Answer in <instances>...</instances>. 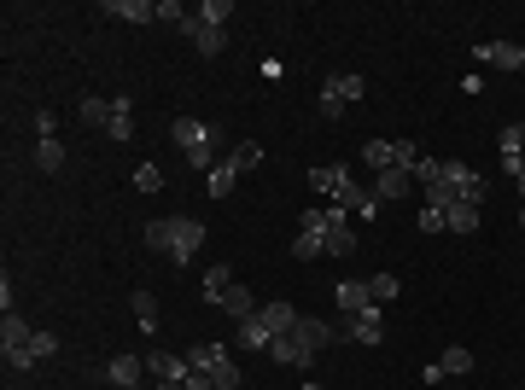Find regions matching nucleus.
I'll list each match as a JSON object with an SVG mask.
<instances>
[{"label":"nucleus","mask_w":525,"mask_h":390,"mask_svg":"<svg viewBox=\"0 0 525 390\" xmlns=\"http://www.w3.org/2000/svg\"><path fill=\"white\" fill-rule=\"evenodd\" d=\"M298 233H315L321 239V257H356V222H350L345 204H310L298 216Z\"/></svg>","instance_id":"nucleus-1"},{"label":"nucleus","mask_w":525,"mask_h":390,"mask_svg":"<svg viewBox=\"0 0 525 390\" xmlns=\"http://www.w3.org/2000/svg\"><path fill=\"white\" fill-rule=\"evenodd\" d=\"M146 245L164 251L175 268H187V262L199 257V245H205V222L199 216H152L146 222Z\"/></svg>","instance_id":"nucleus-2"},{"label":"nucleus","mask_w":525,"mask_h":390,"mask_svg":"<svg viewBox=\"0 0 525 390\" xmlns=\"http://www.w3.org/2000/svg\"><path fill=\"white\" fill-rule=\"evenodd\" d=\"M310 187H315V193H327L333 204H345V210L356 216V222L380 216V198L368 193V187H356L350 163H321V169H310Z\"/></svg>","instance_id":"nucleus-3"},{"label":"nucleus","mask_w":525,"mask_h":390,"mask_svg":"<svg viewBox=\"0 0 525 390\" xmlns=\"http://www.w3.org/2000/svg\"><path fill=\"white\" fill-rule=\"evenodd\" d=\"M333 338V326L315 321V315H298V326L292 332H280L275 344H269V361H280V367H310L315 356H321V344Z\"/></svg>","instance_id":"nucleus-4"},{"label":"nucleus","mask_w":525,"mask_h":390,"mask_svg":"<svg viewBox=\"0 0 525 390\" xmlns=\"http://www.w3.org/2000/svg\"><path fill=\"white\" fill-rule=\"evenodd\" d=\"M170 140L175 146H181V158L193 163V169H216V152H222V129H216V123H199V117H175L170 123Z\"/></svg>","instance_id":"nucleus-5"},{"label":"nucleus","mask_w":525,"mask_h":390,"mask_svg":"<svg viewBox=\"0 0 525 390\" xmlns=\"http://www.w3.org/2000/svg\"><path fill=\"white\" fill-rule=\"evenodd\" d=\"M187 361H193L199 373H210V385L216 390H240L245 385V373H240V361L228 356V344H193Z\"/></svg>","instance_id":"nucleus-6"},{"label":"nucleus","mask_w":525,"mask_h":390,"mask_svg":"<svg viewBox=\"0 0 525 390\" xmlns=\"http://www.w3.org/2000/svg\"><path fill=\"white\" fill-rule=\"evenodd\" d=\"M362 163H368L374 175H385V169H415L420 152H415V140H368V146H362Z\"/></svg>","instance_id":"nucleus-7"},{"label":"nucleus","mask_w":525,"mask_h":390,"mask_svg":"<svg viewBox=\"0 0 525 390\" xmlns=\"http://www.w3.org/2000/svg\"><path fill=\"white\" fill-rule=\"evenodd\" d=\"M362 94H368V76H356V70L327 76V82H321V117H339V105H356Z\"/></svg>","instance_id":"nucleus-8"},{"label":"nucleus","mask_w":525,"mask_h":390,"mask_svg":"<svg viewBox=\"0 0 525 390\" xmlns=\"http://www.w3.org/2000/svg\"><path fill=\"white\" fill-rule=\"evenodd\" d=\"M461 373H473V350H467V344H450L438 361H426L420 379H426V385H444V379H461Z\"/></svg>","instance_id":"nucleus-9"},{"label":"nucleus","mask_w":525,"mask_h":390,"mask_svg":"<svg viewBox=\"0 0 525 390\" xmlns=\"http://www.w3.org/2000/svg\"><path fill=\"white\" fill-rule=\"evenodd\" d=\"M53 356H59V338H53V332H35L24 350H12V356H6V367H12V373H35L41 361H53Z\"/></svg>","instance_id":"nucleus-10"},{"label":"nucleus","mask_w":525,"mask_h":390,"mask_svg":"<svg viewBox=\"0 0 525 390\" xmlns=\"http://www.w3.org/2000/svg\"><path fill=\"white\" fill-rule=\"evenodd\" d=\"M105 385H111V390H135V385H146V356H135V350L111 356V361H105Z\"/></svg>","instance_id":"nucleus-11"},{"label":"nucleus","mask_w":525,"mask_h":390,"mask_svg":"<svg viewBox=\"0 0 525 390\" xmlns=\"http://www.w3.org/2000/svg\"><path fill=\"white\" fill-rule=\"evenodd\" d=\"M496 158H502V175H520L525 169V123L496 129Z\"/></svg>","instance_id":"nucleus-12"},{"label":"nucleus","mask_w":525,"mask_h":390,"mask_svg":"<svg viewBox=\"0 0 525 390\" xmlns=\"http://www.w3.org/2000/svg\"><path fill=\"white\" fill-rule=\"evenodd\" d=\"M345 332H350V344H380V338H385V309L374 303V309L345 315Z\"/></svg>","instance_id":"nucleus-13"},{"label":"nucleus","mask_w":525,"mask_h":390,"mask_svg":"<svg viewBox=\"0 0 525 390\" xmlns=\"http://www.w3.org/2000/svg\"><path fill=\"white\" fill-rule=\"evenodd\" d=\"M473 59H479V65H496V70H525V47H514V41H479Z\"/></svg>","instance_id":"nucleus-14"},{"label":"nucleus","mask_w":525,"mask_h":390,"mask_svg":"<svg viewBox=\"0 0 525 390\" xmlns=\"http://www.w3.org/2000/svg\"><path fill=\"white\" fill-rule=\"evenodd\" d=\"M105 134H111L117 146H129V140H135V99H129V94H117V99H111V117H105Z\"/></svg>","instance_id":"nucleus-15"},{"label":"nucleus","mask_w":525,"mask_h":390,"mask_svg":"<svg viewBox=\"0 0 525 390\" xmlns=\"http://www.w3.org/2000/svg\"><path fill=\"white\" fill-rule=\"evenodd\" d=\"M409 187H415V169H385V175H374L368 193L380 198V204H397V198H409Z\"/></svg>","instance_id":"nucleus-16"},{"label":"nucleus","mask_w":525,"mask_h":390,"mask_svg":"<svg viewBox=\"0 0 525 390\" xmlns=\"http://www.w3.org/2000/svg\"><path fill=\"white\" fill-rule=\"evenodd\" d=\"M146 373H152V379H170V385H181V379L193 373V361H187V356H170V350H152V356H146Z\"/></svg>","instance_id":"nucleus-17"},{"label":"nucleus","mask_w":525,"mask_h":390,"mask_svg":"<svg viewBox=\"0 0 525 390\" xmlns=\"http://www.w3.org/2000/svg\"><path fill=\"white\" fill-rule=\"evenodd\" d=\"M105 18H123V24H158V6H146V0H100Z\"/></svg>","instance_id":"nucleus-18"},{"label":"nucleus","mask_w":525,"mask_h":390,"mask_svg":"<svg viewBox=\"0 0 525 390\" xmlns=\"http://www.w3.org/2000/svg\"><path fill=\"white\" fill-rule=\"evenodd\" d=\"M181 30H187V41H193L205 59H216V53L228 47V30H210V24H199V18H193V12H187V24H181Z\"/></svg>","instance_id":"nucleus-19"},{"label":"nucleus","mask_w":525,"mask_h":390,"mask_svg":"<svg viewBox=\"0 0 525 390\" xmlns=\"http://www.w3.org/2000/svg\"><path fill=\"white\" fill-rule=\"evenodd\" d=\"M216 309H228V315H234V321H251V315H257V309H263V303H257V297L245 292L240 280H234V286H228V292L216 297Z\"/></svg>","instance_id":"nucleus-20"},{"label":"nucleus","mask_w":525,"mask_h":390,"mask_svg":"<svg viewBox=\"0 0 525 390\" xmlns=\"http://www.w3.org/2000/svg\"><path fill=\"white\" fill-rule=\"evenodd\" d=\"M339 315H356V309H374V292H368V280H339Z\"/></svg>","instance_id":"nucleus-21"},{"label":"nucleus","mask_w":525,"mask_h":390,"mask_svg":"<svg viewBox=\"0 0 525 390\" xmlns=\"http://www.w3.org/2000/svg\"><path fill=\"white\" fill-rule=\"evenodd\" d=\"M35 338V326L24 321V315H18V309H12V315H6V321H0V350H6V356H12V350H24V344H30Z\"/></svg>","instance_id":"nucleus-22"},{"label":"nucleus","mask_w":525,"mask_h":390,"mask_svg":"<svg viewBox=\"0 0 525 390\" xmlns=\"http://www.w3.org/2000/svg\"><path fill=\"white\" fill-rule=\"evenodd\" d=\"M234 344H245V350H269V344H275V332H269L263 315H251V321H240V338H234Z\"/></svg>","instance_id":"nucleus-23"},{"label":"nucleus","mask_w":525,"mask_h":390,"mask_svg":"<svg viewBox=\"0 0 525 390\" xmlns=\"http://www.w3.org/2000/svg\"><path fill=\"white\" fill-rule=\"evenodd\" d=\"M257 315H263V321H269V332H292V326H298V309H292V303H263V309H257Z\"/></svg>","instance_id":"nucleus-24"},{"label":"nucleus","mask_w":525,"mask_h":390,"mask_svg":"<svg viewBox=\"0 0 525 390\" xmlns=\"http://www.w3.org/2000/svg\"><path fill=\"white\" fill-rule=\"evenodd\" d=\"M257 163H263V146H257V140H240V146L228 152V169H234V175H251Z\"/></svg>","instance_id":"nucleus-25"},{"label":"nucleus","mask_w":525,"mask_h":390,"mask_svg":"<svg viewBox=\"0 0 525 390\" xmlns=\"http://www.w3.org/2000/svg\"><path fill=\"white\" fill-rule=\"evenodd\" d=\"M228 286H234V268H228V262H210L205 268V303H216Z\"/></svg>","instance_id":"nucleus-26"},{"label":"nucleus","mask_w":525,"mask_h":390,"mask_svg":"<svg viewBox=\"0 0 525 390\" xmlns=\"http://www.w3.org/2000/svg\"><path fill=\"white\" fill-rule=\"evenodd\" d=\"M193 18H199V24H210V30H228V18H234V0H205Z\"/></svg>","instance_id":"nucleus-27"},{"label":"nucleus","mask_w":525,"mask_h":390,"mask_svg":"<svg viewBox=\"0 0 525 390\" xmlns=\"http://www.w3.org/2000/svg\"><path fill=\"white\" fill-rule=\"evenodd\" d=\"M479 204H450V233H479Z\"/></svg>","instance_id":"nucleus-28"},{"label":"nucleus","mask_w":525,"mask_h":390,"mask_svg":"<svg viewBox=\"0 0 525 390\" xmlns=\"http://www.w3.org/2000/svg\"><path fill=\"white\" fill-rule=\"evenodd\" d=\"M35 163H41V169H47V175H59V169H65V146H59V140H53V134H47V140H41V146H35Z\"/></svg>","instance_id":"nucleus-29"},{"label":"nucleus","mask_w":525,"mask_h":390,"mask_svg":"<svg viewBox=\"0 0 525 390\" xmlns=\"http://www.w3.org/2000/svg\"><path fill=\"white\" fill-rule=\"evenodd\" d=\"M234 181H240V175H234V169H228V158H222V163H216V169H210V175H205L210 198H228V193H234Z\"/></svg>","instance_id":"nucleus-30"},{"label":"nucleus","mask_w":525,"mask_h":390,"mask_svg":"<svg viewBox=\"0 0 525 390\" xmlns=\"http://www.w3.org/2000/svg\"><path fill=\"white\" fill-rule=\"evenodd\" d=\"M420 233H450V210H444V204H420Z\"/></svg>","instance_id":"nucleus-31"},{"label":"nucleus","mask_w":525,"mask_h":390,"mask_svg":"<svg viewBox=\"0 0 525 390\" xmlns=\"http://www.w3.org/2000/svg\"><path fill=\"white\" fill-rule=\"evenodd\" d=\"M76 117H82V123H94V129H105V117H111V99H82V105H76Z\"/></svg>","instance_id":"nucleus-32"},{"label":"nucleus","mask_w":525,"mask_h":390,"mask_svg":"<svg viewBox=\"0 0 525 390\" xmlns=\"http://www.w3.org/2000/svg\"><path fill=\"white\" fill-rule=\"evenodd\" d=\"M135 321L146 326V332L158 326V297H152V292H135Z\"/></svg>","instance_id":"nucleus-33"},{"label":"nucleus","mask_w":525,"mask_h":390,"mask_svg":"<svg viewBox=\"0 0 525 390\" xmlns=\"http://www.w3.org/2000/svg\"><path fill=\"white\" fill-rule=\"evenodd\" d=\"M135 187H140V193H158V187H164V169H158V163H140V169H135Z\"/></svg>","instance_id":"nucleus-34"},{"label":"nucleus","mask_w":525,"mask_h":390,"mask_svg":"<svg viewBox=\"0 0 525 390\" xmlns=\"http://www.w3.org/2000/svg\"><path fill=\"white\" fill-rule=\"evenodd\" d=\"M368 292H374V303H391V297H397V274H374V280H368Z\"/></svg>","instance_id":"nucleus-35"},{"label":"nucleus","mask_w":525,"mask_h":390,"mask_svg":"<svg viewBox=\"0 0 525 390\" xmlns=\"http://www.w3.org/2000/svg\"><path fill=\"white\" fill-rule=\"evenodd\" d=\"M292 257L315 262V257H321V239H315V233H298V239H292Z\"/></svg>","instance_id":"nucleus-36"},{"label":"nucleus","mask_w":525,"mask_h":390,"mask_svg":"<svg viewBox=\"0 0 525 390\" xmlns=\"http://www.w3.org/2000/svg\"><path fill=\"white\" fill-rule=\"evenodd\" d=\"M158 24H187V6L181 0H158Z\"/></svg>","instance_id":"nucleus-37"},{"label":"nucleus","mask_w":525,"mask_h":390,"mask_svg":"<svg viewBox=\"0 0 525 390\" xmlns=\"http://www.w3.org/2000/svg\"><path fill=\"white\" fill-rule=\"evenodd\" d=\"M181 390H216V385H210V373H199V367H193V373L181 379Z\"/></svg>","instance_id":"nucleus-38"},{"label":"nucleus","mask_w":525,"mask_h":390,"mask_svg":"<svg viewBox=\"0 0 525 390\" xmlns=\"http://www.w3.org/2000/svg\"><path fill=\"white\" fill-rule=\"evenodd\" d=\"M514 187H520V198H525V169H520V175H514Z\"/></svg>","instance_id":"nucleus-39"},{"label":"nucleus","mask_w":525,"mask_h":390,"mask_svg":"<svg viewBox=\"0 0 525 390\" xmlns=\"http://www.w3.org/2000/svg\"><path fill=\"white\" fill-rule=\"evenodd\" d=\"M304 390H327V385H304Z\"/></svg>","instance_id":"nucleus-40"},{"label":"nucleus","mask_w":525,"mask_h":390,"mask_svg":"<svg viewBox=\"0 0 525 390\" xmlns=\"http://www.w3.org/2000/svg\"><path fill=\"white\" fill-rule=\"evenodd\" d=\"M135 390H152V385H135Z\"/></svg>","instance_id":"nucleus-41"}]
</instances>
